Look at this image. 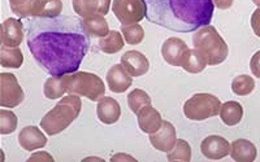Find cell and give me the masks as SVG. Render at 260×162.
I'll return each mask as SVG.
<instances>
[{"mask_svg": "<svg viewBox=\"0 0 260 162\" xmlns=\"http://www.w3.org/2000/svg\"><path fill=\"white\" fill-rule=\"evenodd\" d=\"M89 36L76 17H36L26 25L27 47L50 75L78 71L90 48Z\"/></svg>", "mask_w": 260, "mask_h": 162, "instance_id": "obj_1", "label": "cell"}, {"mask_svg": "<svg viewBox=\"0 0 260 162\" xmlns=\"http://www.w3.org/2000/svg\"><path fill=\"white\" fill-rule=\"evenodd\" d=\"M151 24L176 32L197 31L211 24L213 0H142Z\"/></svg>", "mask_w": 260, "mask_h": 162, "instance_id": "obj_2", "label": "cell"}, {"mask_svg": "<svg viewBox=\"0 0 260 162\" xmlns=\"http://www.w3.org/2000/svg\"><path fill=\"white\" fill-rule=\"evenodd\" d=\"M82 109V101L80 96L69 94L62 96L61 100L42 118L41 127L47 135L53 136L68 129L73 121H76Z\"/></svg>", "mask_w": 260, "mask_h": 162, "instance_id": "obj_3", "label": "cell"}, {"mask_svg": "<svg viewBox=\"0 0 260 162\" xmlns=\"http://www.w3.org/2000/svg\"><path fill=\"white\" fill-rule=\"evenodd\" d=\"M192 46L211 66L222 64L229 55L226 42L212 25L203 26L195 31L192 35Z\"/></svg>", "mask_w": 260, "mask_h": 162, "instance_id": "obj_4", "label": "cell"}, {"mask_svg": "<svg viewBox=\"0 0 260 162\" xmlns=\"http://www.w3.org/2000/svg\"><path fill=\"white\" fill-rule=\"evenodd\" d=\"M67 94L87 97L91 101H99L106 96V86L99 75L87 71H74L65 74Z\"/></svg>", "mask_w": 260, "mask_h": 162, "instance_id": "obj_5", "label": "cell"}, {"mask_svg": "<svg viewBox=\"0 0 260 162\" xmlns=\"http://www.w3.org/2000/svg\"><path fill=\"white\" fill-rule=\"evenodd\" d=\"M221 101L212 94H195L183 104V114L190 121H206L220 114Z\"/></svg>", "mask_w": 260, "mask_h": 162, "instance_id": "obj_6", "label": "cell"}, {"mask_svg": "<svg viewBox=\"0 0 260 162\" xmlns=\"http://www.w3.org/2000/svg\"><path fill=\"white\" fill-rule=\"evenodd\" d=\"M112 11L121 25L138 24L146 17V6L142 0H113Z\"/></svg>", "mask_w": 260, "mask_h": 162, "instance_id": "obj_7", "label": "cell"}, {"mask_svg": "<svg viewBox=\"0 0 260 162\" xmlns=\"http://www.w3.org/2000/svg\"><path fill=\"white\" fill-rule=\"evenodd\" d=\"M25 99L24 90L18 85L15 74H0V106L2 108H16Z\"/></svg>", "mask_w": 260, "mask_h": 162, "instance_id": "obj_8", "label": "cell"}, {"mask_svg": "<svg viewBox=\"0 0 260 162\" xmlns=\"http://www.w3.org/2000/svg\"><path fill=\"white\" fill-rule=\"evenodd\" d=\"M190 50L187 45L182 39L180 38H172L167 39L161 46V56L167 64L172 66H181L182 68L187 57L190 56Z\"/></svg>", "mask_w": 260, "mask_h": 162, "instance_id": "obj_9", "label": "cell"}, {"mask_svg": "<svg viewBox=\"0 0 260 162\" xmlns=\"http://www.w3.org/2000/svg\"><path fill=\"white\" fill-rule=\"evenodd\" d=\"M201 152L208 159H222L231 154V144L219 135H210L201 143Z\"/></svg>", "mask_w": 260, "mask_h": 162, "instance_id": "obj_10", "label": "cell"}, {"mask_svg": "<svg viewBox=\"0 0 260 162\" xmlns=\"http://www.w3.org/2000/svg\"><path fill=\"white\" fill-rule=\"evenodd\" d=\"M176 142H177V134H176L175 126L169 121H162L161 127L159 131L150 134V143L156 150L166 152L173 149Z\"/></svg>", "mask_w": 260, "mask_h": 162, "instance_id": "obj_11", "label": "cell"}, {"mask_svg": "<svg viewBox=\"0 0 260 162\" xmlns=\"http://www.w3.org/2000/svg\"><path fill=\"white\" fill-rule=\"evenodd\" d=\"M112 0H72L74 12L80 17L87 18L91 16H106L110 12Z\"/></svg>", "mask_w": 260, "mask_h": 162, "instance_id": "obj_12", "label": "cell"}, {"mask_svg": "<svg viewBox=\"0 0 260 162\" xmlns=\"http://www.w3.org/2000/svg\"><path fill=\"white\" fill-rule=\"evenodd\" d=\"M24 40V24L17 18H7L2 24V46L20 47Z\"/></svg>", "mask_w": 260, "mask_h": 162, "instance_id": "obj_13", "label": "cell"}, {"mask_svg": "<svg viewBox=\"0 0 260 162\" xmlns=\"http://www.w3.org/2000/svg\"><path fill=\"white\" fill-rule=\"evenodd\" d=\"M121 64L132 77H141L150 70V61L139 51H127L121 56Z\"/></svg>", "mask_w": 260, "mask_h": 162, "instance_id": "obj_14", "label": "cell"}, {"mask_svg": "<svg viewBox=\"0 0 260 162\" xmlns=\"http://www.w3.org/2000/svg\"><path fill=\"white\" fill-rule=\"evenodd\" d=\"M107 85L115 94H122L133 85V77L127 73L122 64H116L107 73Z\"/></svg>", "mask_w": 260, "mask_h": 162, "instance_id": "obj_15", "label": "cell"}, {"mask_svg": "<svg viewBox=\"0 0 260 162\" xmlns=\"http://www.w3.org/2000/svg\"><path fill=\"white\" fill-rule=\"evenodd\" d=\"M18 144L27 152H34L46 147L47 138L37 126H26L18 134Z\"/></svg>", "mask_w": 260, "mask_h": 162, "instance_id": "obj_16", "label": "cell"}, {"mask_svg": "<svg viewBox=\"0 0 260 162\" xmlns=\"http://www.w3.org/2000/svg\"><path fill=\"white\" fill-rule=\"evenodd\" d=\"M96 114L102 124L113 125L121 117V106L113 97L103 96L98 101Z\"/></svg>", "mask_w": 260, "mask_h": 162, "instance_id": "obj_17", "label": "cell"}, {"mask_svg": "<svg viewBox=\"0 0 260 162\" xmlns=\"http://www.w3.org/2000/svg\"><path fill=\"white\" fill-rule=\"evenodd\" d=\"M138 118V126L145 134H154L159 131L162 125L161 114L155 109L154 106L147 105L139 110L137 114Z\"/></svg>", "mask_w": 260, "mask_h": 162, "instance_id": "obj_18", "label": "cell"}, {"mask_svg": "<svg viewBox=\"0 0 260 162\" xmlns=\"http://www.w3.org/2000/svg\"><path fill=\"white\" fill-rule=\"evenodd\" d=\"M256 156V147L247 139H237L231 144V157L236 162H252Z\"/></svg>", "mask_w": 260, "mask_h": 162, "instance_id": "obj_19", "label": "cell"}, {"mask_svg": "<svg viewBox=\"0 0 260 162\" xmlns=\"http://www.w3.org/2000/svg\"><path fill=\"white\" fill-rule=\"evenodd\" d=\"M62 12L61 0H36L30 11V17L52 18L59 17Z\"/></svg>", "mask_w": 260, "mask_h": 162, "instance_id": "obj_20", "label": "cell"}, {"mask_svg": "<svg viewBox=\"0 0 260 162\" xmlns=\"http://www.w3.org/2000/svg\"><path fill=\"white\" fill-rule=\"evenodd\" d=\"M220 118L226 126H236L243 118V106L238 101H226L221 104Z\"/></svg>", "mask_w": 260, "mask_h": 162, "instance_id": "obj_21", "label": "cell"}, {"mask_svg": "<svg viewBox=\"0 0 260 162\" xmlns=\"http://www.w3.org/2000/svg\"><path fill=\"white\" fill-rule=\"evenodd\" d=\"M83 27H85L86 32L90 36H95V38H103V36L110 34V26L107 22L106 17L102 15L91 16V17L83 18L82 20Z\"/></svg>", "mask_w": 260, "mask_h": 162, "instance_id": "obj_22", "label": "cell"}, {"mask_svg": "<svg viewBox=\"0 0 260 162\" xmlns=\"http://www.w3.org/2000/svg\"><path fill=\"white\" fill-rule=\"evenodd\" d=\"M43 94L50 100L61 99L67 94V85H65L64 75H51L43 86Z\"/></svg>", "mask_w": 260, "mask_h": 162, "instance_id": "obj_23", "label": "cell"}, {"mask_svg": "<svg viewBox=\"0 0 260 162\" xmlns=\"http://www.w3.org/2000/svg\"><path fill=\"white\" fill-rule=\"evenodd\" d=\"M24 64V55L18 47H6L2 46L0 48V65L3 68L18 69Z\"/></svg>", "mask_w": 260, "mask_h": 162, "instance_id": "obj_24", "label": "cell"}, {"mask_svg": "<svg viewBox=\"0 0 260 162\" xmlns=\"http://www.w3.org/2000/svg\"><path fill=\"white\" fill-rule=\"evenodd\" d=\"M125 39L124 36L120 34L116 30L110 31V34L103 38L99 39V48H101L102 52L108 53V55H113V53H117L124 48Z\"/></svg>", "mask_w": 260, "mask_h": 162, "instance_id": "obj_25", "label": "cell"}, {"mask_svg": "<svg viewBox=\"0 0 260 162\" xmlns=\"http://www.w3.org/2000/svg\"><path fill=\"white\" fill-rule=\"evenodd\" d=\"M151 97L146 91L141 89H136L127 95V105L134 114H138L139 110L145 106L151 105Z\"/></svg>", "mask_w": 260, "mask_h": 162, "instance_id": "obj_26", "label": "cell"}, {"mask_svg": "<svg viewBox=\"0 0 260 162\" xmlns=\"http://www.w3.org/2000/svg\"><path fill=\"white\" fill-rule=\"evenodd\" d=\"M168 161H183L190 162L191 161V147L189 143L183 139H177L173 149L169 150L168 156H167Z\"/></svg>", "mask_w": 260, "mask_h": 162, "instance_id": "obj_27", "label": "cell"}, {"mask_svg": "<svg viewBox=\"0 0 260 162\" xmlns=\"http://www.w3.org/2000/svg\"><path fill=\"white\" fill-rule=\"evenodd\" d=\"M255 90V80L254 78L247 75V74H242L238 75L232 82V91L238 96H247L251 94Z\"/></svg>", "mask_w": 260, "mask_h": 162, "instance_id": "obj_28", "label": "cell"}, {"mask_svg": "<svg viewBox=\"0 0 260 162\" xmlns=\"http://www.w3.org/2000/svg\"><path fill=\"white\" fill-rule=\"evenodd\" d=\"M121 32L125 42L130 46H137L145 39V30L139 24L121 25Z\"/></svg>", "mask_w": 260, "mask_h": 162, "instance_id": "obj_29", "label": "cell"}, {"mask_svg": "<svg viewBox=\"0 0 260 162\" xmlns=\"http://www.w3.org/2000/svg\"><path fill=\"white\" fill-rule=\"evenodd\" d=\"M17 115L12 110H0V134L2 135L15 133L16 129H17Z\"/></svg>", "mask_w": 260, "mask_h": 162, "instance_id": "obj_30", "label": "cell"}, {"mask_svg": "<svg viewBox=\"0 0 260 162\" xmlns=\"http://www.w3.org/2000/svg\"><path fill=\"white\" fill-rule=\"evenodd\" d=\"M206 66H207V62L204 61L203 57L198 53V51L192 48L191 52H190V56L187 57L186 62L182 66V69L185 71H187V73L199 74L206 69Z\"/></svg>", "mask_w": 260, "mask_h": 162, "instance_id": "obj_31", "label": "cell"}, {"mask_svg": "<svg viewBox=\"0 0 260 162\" xmlns=\"http://www.w3.org/2000/svg\"><path fill=\"white\" fill-rule=\"evenodd\" d=\"M36 3V0H9V6L12 12L20 18L30 17V11Z\"/></svg>", "mask_w": 260, "mask_h": 162, "instance_id": "obj_32", "label": "cell"}, {"mask_svg": "<svg viewBox=\"0 0 260 162\" xmlns=\"http://www.w3.org/2000/svg\"><path fill=\"white\" fill-rule=\"evenodd\" d=\"M250 69H251L254 77L259 78L260 79V51H257L256 53H254V56L251 57V61H250Z\"/></svg>", "mask_w": 260, "mask_h": 162, "instance_id": "obj_33", "label": "cell"}, {"mask_svg": "<svg viewBox=\"0 0 260 162\" xmlns=\"http://www.w3.org/2000/svg\"><path fill=\"white\" fill-rule=\"evenodd\" d=\"M251 27L255 35L260 38V8H257L251 16Z\"/></svg>", "mask_w": 260, "mask_h": 162, "instance_id": "obj_34", "label": "cell"}, {"mask_svg": "<svg viewBox=\"0 0 260 162\" xmlns=\"http://www.w3.org/2000/svg\"><path fill=\"white\" fill-rule=\"evenodd\" d=\"M234 0H213V4L215 7H217L219 9H229L233 6Z\"/></svg>", "mask_w": 260, "mask_h": 162, "instance_id": "obj_35", "label": "cell"}, {"mask_svg": "<svg viewBox=\"0 0 260 162\" xmlns=\"http://www.w3.org/2000/svg\"><path fill=\"white\" fill-rule=\"evenodd\" d=\"M32 159H47V161H53V157L51 156V154H48L47 152H38V153L30 156L27 161H32Z\"/></svg>", "mask_w": 260, "mask_h": 162, "instance_id": "obj_36", "label": "cell"}, {"mask_svg": "<svg viewBox=\"0 0 260 162\" xmlns=\"http://www.w3.org/2000/svg\"><path fill=\"white\" fill-rule=\"evenodd\" d=\"M118 159H129V161H134V157L129 156V154H125V153H118L115 154V156L111 157V161H118Z\"/></svg>", "mask_w": 260, "mask_h": 162, "instance_id": "obj_37", "label": "cell"}, {"mask_svg": "<svg viewBox=\"0 0 260 162\" xmlns=\"http://www.w3.org/2000/svg\"><path fill=\"white\" fill-rule=\"evenodd\" d=\"M252 3H254L255 6L259 7V8H260V0H252Z\"/></svg>", "mask_w": 260, "mask_h": 162, "instance_id": "obj_38", "label": "cell"}]
</instances>
